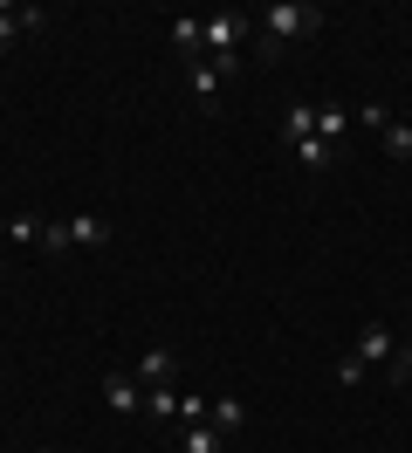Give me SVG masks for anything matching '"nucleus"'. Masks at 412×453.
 <instances>
[{"label":"nucleus","instance_id":"obj_12","mask_svg":"<svg viewBox=\"0 0 412 453\" xmlns=\"http://www.w3.org/2000/svg\"><path fill=\"white\" fill-rule=\"evenodd\" d=\"M241 419H247L241 398H214V412H206V426H214L220 440H227V433H241Z\"/></svg>","mask_w":412,"mask_h":453},{"label":"nucleus","instance_id":"obj_5","mask_svg":"<svg viewBox=\"0 0 412 453\" xmlns=\"http://www.w3.org/2000/svg\"><path fill=\"white\" fill-rule=\"evenodd\" d=\"M49 28V7H14V0H0V49L14 42V35H42Z\"/></svg>","mask_w":412,"mask_h":453},{"label":"nucleus","instance_id":"obj_18","mask_svg":"<svg viewBox=\"0 0 412 453\" xmlns=\"http://www.w3.org/2000/svg\"><path fill=\"white\" fill-rule=\"evenodd\" d=\"M392 371H399V385L412 392V343H399V350H392Z\"/></svg>","mask_w":412,"mask_h":453},{"label":"nucleus","instance_id":"obj_19","mask_svg":"<svg viewBox=\"0 0 412 453\" xmlns=\"http://www.w3.org/2000/svg\"><path fill=\"white\" fill-rule=\"evenodd\" d=\"M42 453H49V447H42Z\"/></svg>","mask_w":412,"mask_h":453},{"label":"nucleus","instance_id":"obj_17","mask_svg":"<svg viewBox=\"0 0 412 453\" xmlns=\"http://www.w3.org/2000/svg\"><path fill=\"white\" fill-rule=\"evenodd\" d=\"M7 241H27V248H42V220H7Z\"/></svg>","mask_w":412,"mask_h":453},{"label":"nucleus","instance_id":"obj_8","mask_svg":"<svg viewBox=\"0 0 412 453\" xmlns=\"http://www.w3.org/2000/svg\"><path fill=\"white\" fill-rule=\"evenodd\" d=\"M172 49L186 62H199L206 56V21H199V14H172Z\"/></svg>","mask_w":412,"mask_h":453},{"label":"nucleus","instance_id":"obj_1","mask_svg":"<svg viewBox=\"0 0 412 453\" xmlns=\"http://www.w3.org/2000/svg\"><path fill=\"white\" fill-rule=\"evenodd\" d=\"M323 7H309V0H275V7H261V42L268 49H282V42H309V35H323Z\"/></svg>","mask_w":412,"mask_h":453},{"label":"nucleus","instance_id":"obj_10","mask_svg":"<svg viewBox=\"0 0 412 453\" xmlns=\"http://www.w3.org/2000/svg\"><path fill=\"white\" fill-rule=\"evenodd\" d=\"M302 138H316V111L296 96V104L282 111V144H302Z\"/></svg>","mask_w":412,"mask_h":453},{"label":"nucleus","instance_id":"obj_3","mask_svg":"<svg viewBox=\"0 0 412 453\" xmlns=\"http://www.w3.org/2000/svg\"><path fill=\"white\" fill-rule=\"evenodd\" d=\"M234 69H241V62H214V56H199V62H186V83H192V96L214 111V104H220V83H227Z\"/></svg>","mask_w":412,"mask_h":453},{"label":"nucleus","instance_id":"obj_6","mask_svg":"<svg viewBox=\"0 0 412 453\" xmlns=\"http://www.w3.org/2000/svg\"><path fill=\"white\" fill-rule=\"evenodd\" d=\"M104 405H110V412H124V419H137V412H144V385L124 378V371H110V378H104Z\"/></svg>","mask_w":412,"mask_h":453},{"label":"nucleus","instance_id":"obj_14","mask_svg":"<svg viewBox=\"0 0 412 453\" xmlns=\"http://www.w3.org/2000/svg\"><path fill=\"white\" fill-rule=\"evenodd\" d=\"M179 453H227V447H220L214 426H186V433H179Z\"/></svg>","mask_w":412,"mask_h":453},{"label":"nucleus","instance_id":"obj_4","mask_svg":"<svg viewBox=\"0 0 412 453\" xmlns=\"http://www.w3.org/2000/svg\"><path fill=\"white\" fill-rule=\"evenodd\" d=\"M392 350H399V337H392L385 323H364V330H357V343H351V365H357V371L392 365Z\"/></svg>","mask_w":412,"mask_h":453},{"label":"nucleus","instance_id":"obj_16","mask_svg":"<svg viewBox=\"0 0 412 453\" xmlns=\"http://www.w3.org/2000/svg\"><path fill=\"white\" fill-rule=\"evenodd\" d=\"M378 138H385V151H392V158H412V124H399V117H392Z\"/></svg>","mask_w":412,"mask_h":453},{"label":"nucleus","instance_id":"obj_9","mask_svg":"<svg viewBox=\"0 0 412 453\" xmlns=\"http://www.w3.org/2000/svg\"><path fill=\"white\" fill-rule=\"evenodd\" d=\"M62 234H69V248H104V241H110V220L76 213V220H62Z\"/></svg>","mask_w":412,"mask_h":453},{"label":"nucleus","instance_id":"obj_13","mask_svg":"<svg viewBox=\"0 0 412 453\" xmlns=\"http://www.w3.org/2000/svg\"><path fill=\"white\" fill-rule=\"evenodd\" d=\"M344 131H351V111H344V104H323V111H316V138L337 144Z\"/></svg>","mask_w":412,"mask_h":453},{"label":"nucleus","instance_id":"obj_11","mask_svg":"<svg viewBox=\"0 0 412 453\" xmlns=\"http://www.w3.org/2000/svg\"><path fill=\"white\" fill-rule=\"evenodd\" d=\"M289 151H296V165H309V172L337 165V144H323V138H302V144H289Z\"/></svg>","mask_w":412,"mask_h":453},{"label":"nucleus","instance_id":"obj_7","mask_svg":"<svg viewBox=\"0 0 412 453\" xmlns=\"http://www.w3.org/2000/svg\"><path fill=\"white\" fill-rule=\"evenodd\" d=\"M172 378H179V357H172L165 343H152V350L137 357V385H144V392H159V385H172Z\"/></svg>","mask_w":412,"mask_h":453},{"label":"nucleus","instance_id":"obj_2","mask_svg":"<svg viewBox=\"0 0 412 453\" xmlns=\"http://www.w3.org/2000/svg\"><path fill=\"white\" fill-rule=\"evenodd\" d=\"M247 35H254V14H247V7H220V14H206V56L214 62H241Z\"/></svg>","mask_w":412,"mask_h":453},{"label":"nucleus","instance_id":"obj_15","mask_svg":"<svg viewBox=\"0 0 412 453\" xmlns=\"http://www.w3.org/2000/svg\"><path fill=\"white\" fill-rule=\"evenodd\" d=\"M144 412H152V419H179V392H172V385L144 392Z\"/></svg>","mask_w":412,"mask_h":453}]
</instances>
